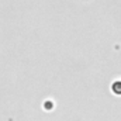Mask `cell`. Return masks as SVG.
Instances as JSON below:
<instances>
[{
  "label": "cell",
  "mask_w": 121,
  "mask_h": 121,
  "mask_svg": "<svg viewBox=\"0 0 121 121\" xmlns=\"http://www.w3.org/2000/svg\"><path fill=\"white\" fill-rule=\"evenodd\" d=\"M111 90H113L114 94L121 96V80H116V82H113V85H111Z\"/></svg>",
  "instance_id": "1"
}]
</instances>
